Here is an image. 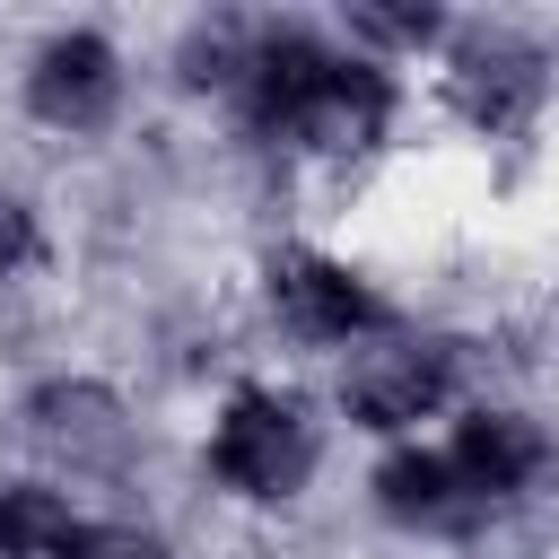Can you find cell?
Wrapping results in <instances>:
<instances>
[{
	"instance_id": "obj_6",
	"label": "cell",
	"mask_w": 559,
	"mask_h": 559,
	"mask_svg": "<svg viewBox=\"0 0 559 559\" xmlns=\"http://www.w3.org/2000/svg\"><path fill=\"white\" fill-rule=\"evenodd\" d=\"M26 437H35L52 463H70V472H122V463H131V419H122V402H114L105 384H87V376L35 384V393H26Z\"/></svg>"
},
{
	"instance_id": "obj_12",
	"label": "cell",
	"mask_w": 559,
	"mask_h": 559,
	"mask_svg": "<svg viewBox=\"0 0 559 559\" xmlns=\"http://www.w3.org/2000/svg\"><path fill=\"white\" fill-rule=\"evenodd\" d=\"M35 245H44V236H35V210H26L17 192H0V280H9V271H26V262H35Z\"/></svg>"
},
{
	"instance_id": "obj_11",
	"label": "cell",
	"mask_w": 559,
	"mask_h": 559,
	"mask_svg": "<svg viewBox=\"0 0 559 559\" xmlns=\"http://www.w3.org/2000/svg\"><path fill=\"white\" fill-rule=\"evenodd\" d=\"M349 35H367V44H428L437 9H349Z\"/></svg>"
},
{
	"instance_id": "obj_3",
	"label": "cell",
	"mask_w": 559,
	"mask_h": 559,
	"mask_svg": "<svg viewBox=\"0 0 559 559\" xmlns=\"http://www.w3.org/2000/svg\"><path fill=\"white\" fill-rule=\"evenodd\" d=\"M542 87H550V61L542 44L507 35V26H472L445 61V96L472 131H524L542 114Z\"/></svg>"
},
{
	"instance_id": "obj_1",
	"label": "cell",
	"mask_w": 559,
	"mask_h": 559,
	"mask_svg": "<svg viewBox=\"0 0 559 559\" xmlns=\"http://www.w3.org/2000/svg\"><path fill=\"white\" fill-rule=\"evenodd\" d=\"M245 87H253V122H262V131H288V140H306V148H323V157H358V148H376L384 122H393V79H384L376 61L323 52L306 26L253 35Z\"/></svg>"
},
{
	"instance_id": "obj_5",
	"label": "cell",
	"mask_w": 559,
	"mask_h": 559,
	"mask_svg": "<svg viewBox=\"0 0 559 559\" xmlns=\"http://www.w3.org/2000/svg\"><path fill=\"white\" fill-rule=\"evenodd\" d=\"M454 393V341H393V349H367L341 384L349 419L358 428H419L437 402Z\"/></svg>"
},
{
	"instance_id": "obj_4",
	"label": "cell",
	"mask_w": 559,
	"mask_h": 559,
	"mask_svg": "<svg viewBox=\"0 0 559 559\" xmlns=\"http://www.w3.org/2000/svg\"><path fill=\"white\" fill-rule=\"evenodd\" d=\"M271 306L297 341H358V332H384V297L332 262V253H271Z\"/></svg>"
},
{
	"instance_id": "obj_2",
	"label": "cell",
	"mask_w": 559,
	"mask_h": 559,
	"mask_svg": "<svg viewBox=\"0 0 559 559\" xmlns=\"http://www.w3.org/2000/svg\"><path fill=\"white\" fill-rule=\"evenodd\" d=\"M210 472H218L236 498H297V489H306V472H314V419H306L288 393L245 384V393L218 411Z\"/></svg>"
},
{
	"instance_id": "obj_10",
	"label": "cell",
	"mask_w": 559,
	"mask_h": 559,
	"mask_svg": "<svg viewBox=\"0 0 559 559\" xmlns=\"http://www.w3.org/2000/svg\"><path fill=\"white\" fill-rule=\"evenodd\" d=\"M245 70H253V35H245L236 17H210V26L183 35V79H192V87H236Z\"/></svg>"
},
{
	"instance_id": "obj_8",
	"label": "cell",
	"mask_w": 559,
	"mask_h": 559,
	"mask_svg": "<svg viewBox=\"0 0 559 559\" xmlns=\"http://www.w3.org/2000/svg\"><path fill=\"white\" fill-rule=\"evenodd\" d=\"M445 454H454V472H463V489H472L480 507L542 489V480H550V463H559L550 428H542V419H524V411H472V419H463V437H454Z\"/></svg>"
},
{
	"instance_id": "obj_9",
	"label": "cell",
	"mask_w": 559,
	"mask_h": 559,
	"mask_svg": "<svg viewBox=\"0 0 559 559\" xmlns=\"http://www.w3.org/2000/svg\"><path fill=\"white\" fill-rule=\"evenodd\" d=\"M376 507L393 515V524H419V533H472L489 507L463 489V472H454V454H393L384 472H376Z\"/></svg>"
},
{
	"instance_id": "obj_7",
	"label": "cell",
	"mask_w": 559,
	"mask_h": 559,
	"mask_svg": "<svg viewBox=\"0 0 559 559\" xmlns=\"http://www.w3.org/2000/svg\"><path fill=\"white\" fill-rule=\"evenodd\" d=\"M26 105H35V122H52V131H105L114 105H122V61H114V44H105V35H52V44L35 52V70H26Z\"/></svg>"
},
{
	"instance_id": "obj_13",
	"label": "cell",
	"mask_w": 559,
	"mask_h": 559,
	"mask_svg": "<svg viewBox=\"0 0 559 559\" xmlns=\"http://www.w3.org/2000/svg\"><path fill=\"white\" fill-rule=\"evenodd\" d=\"M87 559H166V542L140 533V524H96L87 533Z\"/></svg>"
}]
</instances>
